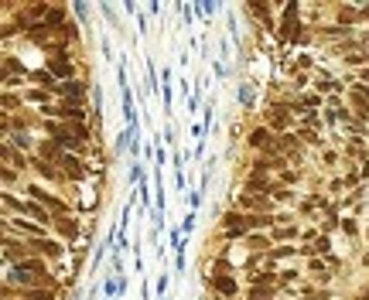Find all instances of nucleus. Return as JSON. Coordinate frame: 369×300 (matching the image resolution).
I'll return each instance as SVG.
<instances>
[{
    "mask_svg": "<svg viewBox=\"0 0 369 300\" xmlns=\"http://www.w3.org/2000/svg\"><path fill=\"white\" fill-rule=\"evenodd\" d=\"M28 252H31L28 242H21V239L14 242V236H11V232L4 236V260H7V266H14V260L24 262V260H28Z\"/></svg>",
    "mask_w": 369,
    "mask_h": 300,
    "instance_id": "nucleus-1",
    "label": "nucleus"
},
{
    "mask_svg": "<svg viewBox=\"0 0 369 300\" xmlns=\"http://www.w3.org/2000/svg\"><path fill=\"white\" fill-rule=\"evenodd\" d=\"M222 232H226L229 239L246 236V232H250V215H236V212H229V215H226V222H222Z\"/></svg>",
    "mask_w": 369,
    "mask_h": 300,
    "instance_id": "nucleus-2",
    "label": "nucleus"
},
{
    "mask_svg": "<svg viewBox=\"0 0 369 300\" xmlns=\"http://www.w3.org/2000/svg\"><path fill=\"white\" fill-rule=\"evenodd\" d=\"M38 157L41 160H48V164H65V157H69V150L62 147V144H55V140H48V144H38Z\"/></svg>",
    "mask_w": 369,
    "mask_h": 300,
    "instance_id": "nucleus-3",
    "label": "nucleus"
},
{
    "mask_svg": "<svg viewBox=\"0 0 369 300\" xmlns=\"http://www.w3.org/2000/svg\"><path fill=\"white\" fill-rule=\"evenodd\" d=\"M28 249H31V252H41V256H52V260L62 256V246L55 242V239H45V236H41V239H28Z\"/></svg>",
    "mask_w": 369,
    "mask_h": 300,
    "instance_id": "nucleus-4",
    "label": "nucleus"
},
{
    "mask_svg": "<svg viewBox=\"0 0 369 300\" xmlns=\"http://www.w3.org/2000/svg\"><path fill=\"white\" fill-rule=\"evenodd\" d=\"M62 174H65L69 181H82V178H86V168H82V160H79L76 154H69L65 164H62Z\"/></svg>",
    "mask_w": 369,
    "mask_h": 300,
    "instance_id": "nucleus-5",
    "label": "nucleus"
},
{
    "mask_svg": "<svg viewBox=\"0 0 369 300\" xmlns=\"http://www.w3.org/2000/svg\"><path fill=\"white\" fill-rule=\"evenodd\" d=\"M4 160H7V168H18V174L28 168V157L21 150H14V144H7V140H4Z\"/></svg>",
    "mask_w": 369,
    "mask_h": 300,
    "instance_id": "nucleus-6",
    "label": "nucleus"
},
{
    "mask_svg": "<svg viewBox=\"0 0 369 300\" xmlns=\"http://www.w3.org/2000/svg\"><path fill=\"white\" fill-rule=\"evenodd\" d=\"M55 92H65V99H82L86 86H82L79 78H69V82H59V89H55Z\"/></svg>",
    "mask_w": 369,
    "mask_h": 300,
    "instance_id": "nucleus-7",
    "label": "nucleus"
},
{
    "mask_svg": "<svg viewBox=\"0 0 369 300\" xmlns=\"http://www.w3.org/2000/svg\"><path fill=\"white\" fill-rule=\"evenodd\" d=\"M31 168L38 170L41 178H48V181H59V178H62L59 168H55V164H48V160H41V157H35V160H31Z\"/></svg>",
    "mask_w": 369,
    "mask_h": 300,
    "instance_id": "nucleus-8",
    "label": "nucleus"
},
{
    "mask_svg": "<svg viewBox=\"0 0 369 300\" xmlns=\"http://www.w3.org/2000/svg\"><path fill=\"white\" fill-rule=\"evenodd\" d=\"M55 225H59V232L65 236V239H76V236H79L76 218H65V215H62V218H55Z\"/></svg>",
    "mask_w": 369,
    "mask_h": 300,
    "instance_id": "nucleus-9",
    "label": "nucleus"
},
{
    "mask_svg": "<svg viewBox=\"0 0 369 300\" xmlns=\"http://www.w3.org/2000/svg\"><path fill=\"white\" fill-rule=\"evenodd\" d=\"M250 10L256 14V18L263 20V28H273V20H270V7L267 4H260V0H250Z\"/></svg>",
    "mask_w": 369,
    "mask_h": 300,
    "instance_id": "nucleus-10",
    "label": "nucleus"
},
{
    "mask_svg": "<svg viewBox=\"0 0 369 300\" xmlns=\"http://www.w3.org/2000/svg\"><path fill=\"white\" fill-rule=\"evenodd\" d=\"M267 120H270V126H273V130H284V126H287V112H284V106H273Z\"/></svg>",
    "mask_w": 369,
    "mask_h": 300,
    "instance_id": "nucleus-11",
    "label": "nucleus"
},
{
    "mask_svg": "<svg viewBox=\"0 0 369 300\" xmlns=\"http://www.w3.org/2000/svg\"><path fill=\"white\" fill-rule=\"evenodd\" d=\"M215 290H219V294H226V297H233L236 294V280H229V276H215Z\"/></svg>",
    "mask_w": 369,
    "mask_h": 300,
    "instance_id": "nucleus-12",
    "label": "nucleus"
},
{
    "mask_svg": "<svg viewBox=\"0 0 369 300\" xmlns=\"http://www.w3.org/2000/svg\"><path fill=\"white\" fill-rule=\"evenodd\" d=\"M21 297H24V300H52V290L35 286V290H21Z\"/></svg>",
    "mask_w": 369,
    "mask_h": 300,
    "instance_id": "nucleus-13",
    "label": "nucleus"
},
{
    "mask_svg": "<svg viewBox=\"0 0 369 300\" xmlns=\"http://www.w3.org/2000/svg\"><path fill=\"white\" fill-rule=\"evenodd\" d=\"M250 300H273V290H270V286H260V283H256V290L250 294Z\"/></svg>",
    "mask_w": 369,
    "mask_h": 300,
    "instance_id": "nucleus-14",
    "label": "nucleus"
},
{
    "mask_svg": "<svg viewBox=\"0 0 369 300\" xmlns=\"http://www.w3.org/2000/svg\"><path fill=\"white\" fill-rule=\"evenodd\" d=\"M250 191H253V194H267L270 184H267V181H260V178H250Z\"/></svg>",
    "mask_w": 369,
    "mask_h": 300,
    "instance_id": "nucleus-15",
    "label": "nucleus"
},
{
    "mask_svg": "<svg viewBox=\"0 0 369 300\" xmlns=\"http://www.w3.org/2000/svg\"><path fill=\"white\" fill-rule=\"evenodd\" d=\"M14 106H21V99H14V92H4V112L11 116V112H14Z\"/></svg>",
    "mask_w": 369,
    "mask_h": 300,
    "instance_id": "nucleus-16",
    "label": "nucleus"
},
{
    "mask_svg": "<svg viewBox=\"0 0 369 300\" xmlns=\"http://www.w3.org/2000/svg\"><path fill=\"white\" fill-rule=\"evenodd\" d=\"M250 246H253V249H263V252H267V249H270V239H267V236H250Z\"/></svg>",
    "mask_w": 369,
    "mask_h": 300,
    "instance_id": "nucleus-17",
    "label": "nucleus"
},
{
    "mask_svg": "<svg viewBox=\"0 0 369 300\" xmlns=\"http://www.w3.org/2000/svg\"><path fill=\"white\" fill-rule=\"evenodd\" d=\"M0 178H4V188H11L14 181H18V174H14V168H7V164H4V170H0Z\"/></svg>",
    "mask_w": 369,
    "mask_h": 300,
    "instance_id": "nucleus-18",
    "label": "nucleus"
},
{
    "mask_svg": "<svg viewBox=\"0 0 369 300\" xmlns=\"http://www.w3.org/2000/svg\"><path fill=\"white\" fill-rule=\"evenodd\" d=\"M28 99H31V102H41V106H48V96H45V89H31V92H28Z\"/></svg>",
    "mask_w": 369,
    "mask_h": 300,
    "instance_id": "nucleus-19",
    "label": "nucleus"
},
{
    "mask_svg": "<svg viewBox=\"0 0 369 300\" xmlns=\"http://www.w3.org/2000/svg\"><path fill=\"white\" fill-rule=\"evenodd\" d=\"M359 14H362V10H352V7H342V10H338V18L345 20V24H349V20H355Z\"/></svg>",
    "mask_w": 369,
    "mask_h": 300,
    "instance_id": "nucleus-20",
    "label": "nucleus"
},
{
    "mask_svg": "<svg viewBox=\"0 0 369 300\" xmlns=\"http://www.w3.org/2000/svg\"><path fill=\"white\" fill-rule=\"evenodd\" d=\"M294 236H297V232H294V228H287V225H280V228L273 232V239H294Z\"/></svg>",
    "mask_w": 369,
    "mask_h": 300,
    "instance_id": "nucleus-21",
    "label": "nucleus"
},
{
    "mask_svg": "<svg viewBox=\"0 0 369 300\" xmlns=\"http://www.w3.org/2000/svg\"><path fill=\"white\" fill-rule=\"evenodd\" d=\"M7 144H18L21 150L28 147V136H24V133H11V136H7Z\"/></svg>",
    "mask_w": 369,
    "mask_h": 300,
    "instance_id": "nucleus-22",
    "label": "nucleus"
},
{
    "mask_svg": "<svg viewBox=\"0 0 369 300\" xmlns=\"http://www.w3.org/2000/svg\"><path fill=\"white\" fill-rule=\"evenodd\" d=\"M328 249H331V242H328V239H325V236H321V239L314 242V252H328Z\"/></svg>",
    "mask_w": 369,
    "mask_h": 300,
    "instance_id": "nucleus-23",
    "label": "nucleus"
},
{
    "mask_svg": "<svg viewBox=\"0 0 369 300\" xmlns=\"http://www.w3.org/2000/svg\"><path fill=\"white\" fill-rule=\"evenodd\" d=\"M140 178H144V170H140V164H134V168H130V181L140 184Z\"/></svg>",
    "mask_w": 369,
    "mask_h": 300,
    "instance_id": "nucleus-24",
    "label": "nucleus"
},
{
    "mask_svg": "<svg viewBox=\"0 0 369 300\" xmlns=\"http://www.w3.org/2000/svg\"><path fill=\"white\" fill-rule=\"evenodd\" d=\"M161 89H164V106H168V112H171V82H164Z\"/></svg>",
    "mask_w": 369,
    "mask_h": 300,
    "instance_id": "nucleus-25",
    "label": "nucleus"
},
{
    "mask_svg": "<svg viewBox=\"0 0 369 300\" xmlns=\"http://www.w3.org/2000/svg\"><path fill=\"white\" fill-rule=\"evenodd\" d=\"M202 14H209V18L215 14V4H212V0H202Z\"/></svg>",
    "mask_w": 369,
    "mask_h": 300,
    "instance_id": "nucleus-26",
    "label": "nucleus"
},
{
    "mask_svg": "<svg viewBox=\"0 0 369 300\" xmlns=\"http://www.w3.org/2000/svg\"><path fill=\"white\" fill-rule=\"evenodd\" d=\"M157 294H161V297H168V276H161V280H157Z\"/></svg>",
    "mask_w": 369,
    "mask_h": 300,
    "instance_id": "nucleus-27",
    "label": "nucleus"
},
{
    "mask_svg": "<svg viewBox=\"0 0 369 300\" xmlns=\"http://www.w3.org/2000/svg\"><path fill=\"white\" fill-rule=\"evenodd\" d=\"M366 58H369V55H345V62H349V65H362Z\"/></svg>",
    "mask_w": 369,
    "mask_h": 300,
    "instance_id": "nucleus-28",
    "label": "nucleus"
},
{
    "mask_svg": "<svg viewBox=\"0 0 369 300\" xmlns=\"http://www.w3.org/2000/svg\"><path fill=\"white\" fill-rule=\"evenodd\" d=\"M188 202H192V208H198V205H202V191H192V194H188Z\"/></svg>",
    "mask_w": 369,
    "mask_h": 300,
    "instance_id": "nucleus-29",
    "label": "nucleus"
},
{
    "mask_svg": "<svg viewBox=\"0 0 369 300\" xmlns=\"http://www.w3.org/2000/svg\"><path fill=\"white\" fill-rule=\"evenodd\" d=\"M117 249H127V246H130V239H127V232H120V236H117Z\"/></svg>",
    "mask_w": 369,
    "mask_h": 300,
    "instance_id": "nucleus-30",
    "label": "nucleus"
},
{
    "mask_svg": "<svg viewBox=\"0 0 369 300\" xmlns=\"http://www.w3.org/2000/svg\"><path fill=\"white\" fill-rule=\"evenodd\" d=\"M352 92H359V96H366V99H369V86H362V82H359V86H352Z\"/></svg>",
    "mask_w": 369,
    "mask_h": 300,
    "instance_id": "nucleus-31",
    "label": "nucleus"
},
{
    "mask_svg": "<svg viewBox=\"0 0 369 300\" xmlns=\"http://www.w3.org/2000/svg\"><path fill=\"white\" fill-rule=\"evenodd\" d=\"M192 225H195V212H192V215H188V218H185V222H181V232H188Z\"/></svg>",
    "mask_w": 369,
    "mask_h": 300,
    "instance_id": "nucleus-32",
    "label": "nucleus"
},
{
    "mask_svg": "<svg viewBox=\"0 0 369 300\" xmlns=\"http://www.w3.org/2000/svg\"><path fill=\"white\" fill-rule=\"evenodd\" d=\"M362 86H369V68H366V72H362Z\"/></svg>",
    "mask_w": 369,
    "mask_h": 300,
    "instance_id": "nucleus-33",
    "label": "nucleus"
},
{
    "mask_svg": "<svg viewBox=\"0 0 369 300\" xmlns=\"http://www.w3.org/2000/svg\"><path fill=\"white\" fill-rule=\"evenodd\" d=\"M359 300H369V290H366V294H362V297H359Z\"/></svg>",
    "mask_w": 369,
    "mask_h": 300,
    "instance_id": "nucleus-34",
    "label": "nucleus"
},
{
    "mask_svg": "<svg viewBox=\"0 0 369 300\" xmlns=\"http://www.w3.org/2000/svg\"><path fill=\"white\" fill-rule=\"evenodd\" d=\"M362 262H366V266H369V252H366V256H362Z\"/></svg>",
    "mask_w": 369,
    "mask_h": 300,
    "instance_id": "nucleus-35",
    "label": "nucleus"
},
{
    "mask_svg": "<svg viewBox=\"0 0 369 300\" xmlns=\"http://www.w3.org/2000/svg\"><path fill=\"white\" fill-rule=\"evenodd\" d=\"M161 300H171V297H161Z\"/></svg>",
    "mask_w": 369,
    "mask_h": 300,
    "instance_id": "nucleus-36",
    "label": "nucleus"
}]
</instances>
